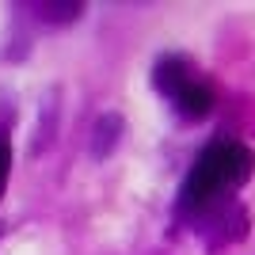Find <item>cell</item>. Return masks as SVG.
<instances>
[{"mask_svg":"<svg viewBox=\"0 0 255 255\" xmlns=\"http://www.w3.org/2000/svg\"><path fill=\"white\" fill-rule=\"evenodd\" d=\"M175 107H179L187 118H202V115H210V107H213V92L206 84H198V80H191V84L175 96Z\"/></svg>","mask_w":255,"mask_h":255,"instance_id":"obj_3","label":"cell"},{"mask_svg":"<svg viewBox=\"0 0 255 255\" xmlns=\"http://www.w3.org/2000/svg\"><path fill=\"white\" fill-rule=\"evenodd\" d=\"M252 171H255V152L248 149V145L217 141V145H210V149L198 156V164L191 168V175L183 183V206H187V210L210 206L217 194L248 183Z\"/></svg>","mask_w":255,"mask_h":255,"instance_id":"obj_1","label":"cell"},{"mask_svg":"<svg viewBox=\"0 0 255 255\" xmlns=\"http://www.w3.org/2000/svg\"><path fill=\"white\" fill-rule=\"evenodd\" d=\"M8 164H11V149H8V141H0V187L8 179Z\"/></svg>","mask_w":255,"mask_h":255,"instance_id":"obj_4","label":"cell"},{"mask_svg":"<svg viewBox=\"0 0 255 255\" xmlns=\"http://www.w3.org/2000/svg\"><path fill=\"white\" fill-rule=\"evenodd\" d=\"M152 80H156V88L164 92V96H179L183 88L191 84L194 76H191V65L183 61V57H164V61L156 65V73H152Z\"/></svg>","mask_w":255,"mask_h":255,"instance_id":"obj_2","label":"cell"}]
</instances>
